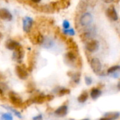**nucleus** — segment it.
Segmentation results:
<instances>
[{"label":"nucleus","mask_w":120,"mask_h":120,"mask_svg":"<svg viewBox=\"0 0 120 120\" xmlns=\"http://www.w3.org/2000/svg\"><path fill=\"white\" fill-rule=\"evenodd\" d=\"M8 98L11 103L15 108H22L23 103L20 97L15 93L11 91L8 94Z\"/></svg>","instance_id":"nucleus-1"},{"label":"nucleus","mask_w":120,"mask_h":120,"mask_svg":"<svg viewBox=\"0 0 120 120\" xmlns=\"http://www.w3.org/2000/svg\"><path fill=\"white\" fill-rule=\"evenodd\" d=\"M93 20V15L90 13H85L81 16L79 19V23L83 27H89V25H91Z\"/></svg>","instance_id":"nucleus-2"},{"label":"nucleus","mask_w":120,"mask_h":120,"mask_svg":"<svg viewBox=\"0 0 120 120\" xmlns=\"http://www.w3.org/2000/svg\"><path fill=\"white\" fill-rule=\"evenodd\" d=\"M34 20L32 18L26 16L22 20V29L25 32L29 33L33 25Z\"/></svg>","instance_id":"nucleus-3"},{"label":"nucleus","mask_w":120,"mask_h":120,"mask_svg":"<svg viewBox=\"0 0 120 120\" xmlns=\"http://www.w3.org/2000/svg\"><path fill=\"white\" fill-rule=\"evenodd\" d=\"M53 96L51 95H46V96L39 95V96H35L32 99V101H33V103H35L37 104H42L44 102H49V101L53 100Z\"/></svg>","instance_id":"nucleus-4"},{"label":"nucleus","mask_w":120,"mask_h":120,"mask_svg":"<svg viewBox=\"0 0 120 120\" xmlns=\"http://www.w3.org/2000/svg\"><path fill=\"white\" fill-rule=\"evenodd\" d=\"M106 15L111 20L117 21L118 20V14L117 13L116 8L114 6H110L106 9Z\"/></svg>","instance_id":"nucleus-5"},{"label":"nucleus","mask_w":120,"mask_h":120,"mask_svg":"<svg viewBox=\"0 0 120 120\" xmlns=\"http://www.w3.org/2000/svg\"><path fill=\"white\" fill-rule=\"evenodd\" d=\"M15 73L20 79H25L28 77L27 70L22 65H18L15 67Z\"/></svg>","instance_id":"nucleus-6"},{"label":"nucleus","mask_w":120,"mask_h":120,"mask_svg":"<svg viewBox=\"0 0 120 120\" xmlns=\"http://www.w3.org/2000/svg\"><path fill=\"white\" fill-rule=\"evenodd\" d=\"M86 49L89 52H95L99 49V42L96 39H91L86 43Z\"/></svg>","instance_id":"nucleus-7"},{"label":"nucleus","mask_w":120,"mask_h":120,"mask_svg":"<svg viewBox=\"0 0 120 120\" xmlns=\"http://www.w3.org/2000/svg\"><path fill=\"white\" fill-rule=\"evenodd\" d=\"M90 65H91V68H92V70L94 72L98 73L99 72H101V68H102V65L98 58H92L91 60Z\"/></svg>","instance_id":"nucleus-8"},{"label":"nucleus","mask_w":120,"mask_h":120,"mask_svg":"<svg viewBox=\"0 0 120 120\" xmlns=\"http://www.w3.org/2000/svg\"><path fill=\"white\" fill-rule=\"evenodd\" d=\"M0 18L4 20L11 21L13 19V15L8 9L2 8L0 9Z\"/></svg>","instance_id":"nucleus-9"},{"label":"nucleus","mask_w":120,"mask_h":120,"mask_svg":"<svg viewBox=\"0 0 120 120\" xmlns=\"http://www.w3.org/2000/svg\"><path fill=\"white\" fill-rule=\"evenodd\" d=\"M24 56V50L21 46H19L13 53V58L16 60H20Z\"/></svg>","instance_id":"nucleus-10"},{"label":"nucleus","mask_w":120,"mask_h":120,"mask_svg":"<svg viewBox=\"0 0 120 120\" xmlns=\"http://www.w3.org/2000/svg\"><path fill=\"white\" fill-rule=\"evenodd\" d=\"M20 45L18 42L13 39H8L6 42V47L9 50H15Z\"/></svg>","instance_id":"nucleus-11"},{"label":"nucleus","mask_w":120,"mask_h":120,"mask_svg":"<svg viewBox=\"0 0 120 120\" xmlns=\"http://www.w3.org/2000/svg\"><path fill=\"white\" fill-rule=\"evenodd\" d=\"M67 113H68V107L66 105H62L55 111V115L58 117H64L67 115Z\"/></svg>","instance_id":"nucleus-12"},{"label":"nucleus","mask_w":120,"mask_h":120,"mask_svg":"<svg viewBox=\"0 0 120 120\" xmlns=\"http://www.w3.org/2000/svg\"><path fill=\"white\" fill-rule=\"evenodd\" d=\"M65 58L70 62H75L77 60V53L73 51H70L65 54Z\"/></svg>","instance_id":"nucleus-13"},{"label":"nucleus","mask_w":120,"mask_h":120,"mask_svg":"<svg viewBox=\"0 0 120 120\" xmlns=\"http://www.w3.org/2000/svg\"><path fill=\"white\" fill-rule=\"evenodd\" d=\"M67 44H68L69 49H71V51H73L77 52V53L78 52V46L73 39H68L67 40Z\"/></svg>","instance_id":"nucleus-14"},{"label":"nucleus","mask_w":120,"mask_h":120,"mask_svg":"<svg viewBox=\"0 0 120 120\" xmlns=\"http://www.w3.org/2000/svg\"><path fill=\"white\" fill-rule=\"evenodd\" d=\"M90 95H91V97L93 99H96L97 98H98V97L101 95V91L98 89L93 88V89H91V91Z\"/></svg>","instance_id":"nucleus-15"},{"label":"nucleus","mask_w":120,"mask_h":120,"mask_svg":"<svg viewBox=\"0 0 120 120\" xmlns=\"http://www.w3.org/2000/svg\"><path fill=\"white\" fill-rule=\"evenodd\" d=\"M120 116V114L118 112H108L105 114L106 118L109 119L110 120H117Z\"/></svg>","instance_id":"nucleus-16"},{"label":"nucleus","mask_w":120,"mask_h":120,"mask_svg":"<svg viewBox=\"0 0 120 120\" xmlns=\"http://www.w3.org/2000/svg\"><path fill=\"white\" fill-rule=\"evenodd\" d=\"M88 98H89L88 93L86 92V91H84V92H83L82 94H81L79 96V97H78V101L79 103H84L85 101H86V100L88 99Z\"/></svg>","instance_id":"nucleus-17"},{"label":"nucleus","mask_w":120,"mask_h":120,"mask_svg":"<svg viewBox=\"0 0 120 120\" xmlns=\"http://www.w3.org/2000/svg\"><path fill=\"white\" fill-rule=\"evenodd\" d=\"M42 44H44V46L45 48L49 49V48H51L53 46V43L52 40H51L50 39H44V41Z\"/></svg>","instance_id":"nucleus-18"},{"label":"nucleus","mask_w":120,"mask_h":120,"mask_svg":"<svg viewBox=\"0 0 120 120\" xmlns=\"http://www.w3.org/2000/svg\"><path fill=\"white\" fill-rule=\"evenodd\" d=\"M118 71H120V65H115V66H112L111 68H110L108 70V73H115V72H117Z\"/></svg>","instance_id":"nucleus-19"},{"label":"nucleus","mask_w":120,"mask_h":120,"mask_svg":"<svg viewBox=\"0 0 120 120\" xmlns=\"http://www.w3.org/2000/svg\"><path fill=\"white\" fill-rule=\"evenodd\" d=\"M70 92V91L69 89H63L61 90H60L58 91V96H64V95H67V94H69Z\"/></svg>","instance_id":"nucleus-20"},{"label":"nucleus","mask_w":120,"mask_h":120,"mask_svg":"<svg viewBox=\"0 0 120 120\" xmlns=\"http://www.w3.org/2000/svg\"><path fill=\"white\" fill-rule=\"evenodd\" d=\"M1 120H13V117L11 114H3L1 117Z\"/></svg>","instance_id":"nucleus-21"},{"label":"nucleus","mask_w":120,"mask_h":120,"mask_svg":"<svg viewBox=\"0 0 120 120\" xmlns=\"http://www.w3.org/2000/svg\"><path fill=\"white\" fill-rule=\"evenodd\" d=\"M63 32L65 34L70 35V36H73L75 34V32L72 28H70V29H68V30H63Z\"/></svg>","instance_id":"nucleus-22"},{"label":"nucleus","mask_w":120,"mask_h":120,"mask_svg":"<svg viewBox=\"0 0 120 120\" xmlns=\"http://www.w3.org/2000/svg\"><path fill=\"white\" fill-rule=\"evenodd\" d=\"M63 27L64 30L70 29V22H69L68 20H65L63 22Z\"/></svg>","instance_id":"nucleus-23"},{"label":"nucleus","mask_w":120,"mask_h":120,"mask_svg":"<svg viewBox=\"0 0 120 120\" xmlns=\"http://www.w3.org/2000/svg\"><path fill=\"white\" fill-rule=\"evenodd\" d=\"M7 108H8L11 111H12L17 117H18L19 118H21L22 117V116H21V115H20V113L19 112H18L17 110H13V109H12V108H8V107H6Z\"/></svg>","instance_id":"nucleus-24"},{"label":"nucleus","mask_w":120,"mask_h":120,"mask_svg":"<svg viewBox=\"0 0 120 120\" xmlns=\"http://www.w3.org/2000/svg\"><path fill=\"white\" fill-rule=\"evenodd\" d=\"M74 77V81L76 82L77 83L79 82V77H80V75L79 73H76L75 75H73Z\"/></svg>","instance_id":"nucleus-25"},{"label":"nucleus","mask_w":120,"mask_h":120,"mask_svg":"<svg viewBox=\"0 0 120 120\" xmlns=\"http://www.w3.org/2000/svg\"><path fill=\"white\" fill-rule=\"evenodd\" d=\"M85 82L87 85H90L91 83H92V81H91V79L89 77H85Z\"/></svg>","instance_id":"nucleus-26"},{"label":"nucleus","mask_w":120,"mask_h":120,"mask_svg":"<svg viewBox=\"0 0 120 120\" xmlns=\"http://www.w3.org/2000/svg\"><path fill=\"white\" fill-rule=\"evenodd\" d=\"M33 120H43V117H42V116L41 115H37V116L34 117L33 118Z\"/></svg>","instance_id":"nucleus-27"},{"label":"nucleus","mask_w":120,"mask_h":120,"mask_svg":"<svg viewBox=\"0 0 120 120\" xmlns=\"http://www.w3.org/2000/svg\"><path fill=\"white\" fill-rule=\"evenodd\" d=\"M41 0H31V1H32L33 3H35V4H38L41 1Z\"/></svg>","instance_id":"nucleus-28"},{"label":"nucleus","mask_w":120,"mask_h":120,"mask_svg":"<svg viewBox=\"0 0 120 120\" xmlns=\"http://www.w3.org/2000/svg\"><path fill=\"white\" fill-rule=\"evenodd\" d=\"M105 3H108V4H110V3H112L114 0H103Z\"/></svg>","instance_id":"nucleus-29"},{"label":"nucleus","mask_w":120,"mask_h":120,"mask_svg":"<svg viewBox=\"0 0 120 120\" xmlns=\"http://www.w3.org/2000/svg\"><path fill=\"white\" fill-rule=\"evenodd\" d=\"M117 88H118L119 90H120V81L119 82V83L117 84Z\"/></svg>","instance_id":"nucleus-30"},{"label":"nucleus","mask_w":120,"mask_h":120,"mask_svg":"<svg viewBox=\"0 0 120 120\" xmlns=\"http://www.w3.org/2000/svg\"><path fill=\"white\" fill-rule=\"evenodd\" d=\"M100 120H110L109 119H108V118H106V117H103V118H101Z\"/></svg>","instance_id":"nucleus-31"},{"label":"nucleus","mask_w":120,"mask_h":120,"mask_svg":"<svg viewBox=\"0 0 120 120\" xmlns=\"http://www.w3.org/2000/svg\"></svg>","instance_id":"nucleus-32"}]
</instances>
